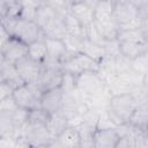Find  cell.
Instances as JSON below:
<instances>
[{
  "instance_id": "cell-1",
  "label": "cell",
  "mask_w": 148,
  "mask_h": 148,
  "mask_svg": "<svg viewBox=\"0 0 148 148\" xmlns=\"http://www.w3.org/2000/svg\"><path fill=\"white\" fill-rule=\"evenodd\" d=\"M139 105L138 99L131 92L111 95L108 103L106 112L116 126L123 123H128L132 113Z\"/></svg>"
},
{
  "instance_id": "cell-2",
  "label": "cell",
  "mask_w": 148,
  "mask_h": 148,
  "mask_svg": "<svg viewBox=\"0 0 148 148\" xmlns=\"http://www.w3.org/2000/svg\"><path fill=\"white\" fill-rule=\"evenodd\" d=\"M99 67L101 66L98 61H96L95 59L88 57L82 52L71 56L60 64V68L62 72L71 73L73 75H79L82 72H87V71L98 72Z\"/></svg>"
},
{
  "instance_id": "cell-3",
  "label": "cell",
  "mask_w": 148,
  "mask_h": 148,
  "mask_svg": "<svg viewBox=\"0 0 148 148\" xmlns=\"http://www.w3.org/2000/svg\"><path fill=\"white\" fill-rule=\"evenodd\" d=\"M12 37H15L23 42L24 44H30L35 40L44 38L42 29L37 25L35 21H28L22 18H16L14 25L10 30Z\"/></svg>"
},
{
  "instance_id": "cell-4",
  "label": "cell",
  "mask_w": 148,
  "mask_h": 148,
  "mask_svg": "<svg viewBox=\"0 0 148 148\" xmlns=\"http://www.w3.org/2000/svg\"><path fill=\"white\" fill-rule=\"evenodd\" d=\"M105 88V82L98 72L87 71L76 75V89L84 98L92 96Z\"/></svg>"
},
{
  "instance_id": "cell-5",
  "label": "cell",
  "mask_w": 148,
  "mask_h": 148,
  "mask_svg": "<svg viewBox=\"0 0 148 148\" xmlns=\"http://www.w3.org/2000/svg\"><path fill=\"white\" fill-rule=\"evenodd\" d=\"M62 74H64V72L61 71L60 66L43 65L38 79L32 83H35L44 92L49 89L60 87L61 80H62Z\"/></svg>"
},
{
  "instance_id": "cell-6",
  "label": "cell",
  "mask_w": 148,
  "mask_h": 148,
  "mask_svg": "<svg viewBox=\"0 0 148 148\" xmlns=\"http://www.w3.org/2000/svg\"><path fill=\"white\" fill-rule=\"evenodd\" d=\"M12 97L14 98L18 108L24 109L27 111H31L34 109L39 108V97L27 83L14 88L12 92Z\"/></svg>"
},
{
  "instance_id": "cell-7",
  "label": "cell",
  "mask_w": 148,
  "mask_h": 148,
  "mask_svg": "<svg viewBox=\"0 0 148 148\" xmlns=\"http://www.w3.org/2000/svg\"><path fill=\"white\" fill-rule=\"evenodd\" d=\"M15 67L24 83H32L38 79L43 65L25 56L15 64Z\"/></svg>"
},
{
  "instance_id": "cell-8",
  "label": "cell",
  "mask_w": 148,
  "mask_h": 148,
  "mask_svg": "<svg viewBox=\"0 0 148 148\" xmlns=\"http://www.w3.org/2000/svg\"><path fill=\"white\" fill-rule=\"evenodd\" d=\"M62 96H64V91L60 87L49 89L42 94L39 99V108L50 116L56 111L60 110Z\"/></svg>"
},
{
  "instance_id": "cell-9",
  "label": "cell",
  "mask_w": 148,
  "mask_h": 148,
  "mask_svg": "<svg viewBox=\"0 0 148 148\" xmlns=\"http://www.w3.org/2000/svg\"><path fill=\"white\" fill-rule=\"evenodd\" d=\"M49 147H67L76 148L81 147V136L75 126L68 125L60 134L51 140Z\"/></svg>"
},
{
  "instance_id": "cell-10",
  "label": "cell",
  "mask_w": 148,
  "mask_h": 148,
  "mask_svg": "<svg viewBox=\"0 0 148 148\" xmlns=\"http://www.w3.org/2000/svg\"><path fill=\"white\" fill-rule=\"evenodd\" d=\"M119 135L116 127L109 128H96L91 136L92 147L96 148H116Z\"/></svg>"
},
{
  "instance_id": "cell-11",
  "label": "cell",
  "mask_w": 148,
  "mask_h": 148,
  "mask_svg": "<svg viewBox=\"0 0 148 148\" xmlns=\"http://www.w3.org/2000/svg\"><path fill=\"white\" fill-rule=\"evenodd\" d=\"M1 52L7 62L15 65L20 59H22L23 57L27 56L28 45L24 44L23 42H21L20 39L12 37L10 40L7 43V45L3 47V50Z\"/></svg>"
},
{
  "instance_id": "cell-12",
  "label": "cell",
  "mask_w": 148,
  "mask_h": 148,
  "mask_svg": "<svg viewBox=\"0 0 148 148\" xmlns=\"http://www.w3.org/2000/svg\"><path fill=\"white\" fill-rule=\"evenodd\" d=\"M68 12L84 27L87 28L89 24L94 22V10L90 9L83 1L73 3L69 6Z\"/></svg>"
},
{
  "instance_id": "cell-13",
  "label": "cell",
  "mask_w": 148,
  "mask_h": 148,
  "mask_svg": "<svg viewBox=\"0 0 148 148\" xmlns=\"http://www.w3.org/2000/svg\"><path fill=\"white\" fill-rule=\"evenodd\" d=\"M118 52L128 60H133L134 58L147 52V43L118 42Z\"/></svg>"
},
{
  "instance_id": "cell-14",
  "label": "cell",
  "mask_w": 148,
  "mask_h": 148,
  "mask_svg": "<svg viewBox=\"0 0 148 148\" xmlns=\"http://www.w3.org/2000/svg\"><path fill=\"white\" fill-rule=\"evenodd\" d=\"M68 125H69L68 118L65 116V113L61 110H58L54 113L49 116L47 128H49V132L52 139H54L58 134H60Z\"/></svg>"
},
{
  "instance_id": "cell-15",
  "label": "cell",
  "mask_w": 148,
  "mask_h": 148,
  "mask_svg": "<svg viewBox=\"0 0 148 148\" xmlns=\"http://www.w3.org/2000/svg\"><path fill=\"white\" fill-rule=\"evenodd\" d=\"M59 14L53 10L50 6H47L46 3H42L39 5V7L37 8L36 15H35V22L37 23V25L43 30H45L51 23L52 21L58 16Z\"/></svg>"
},
{
  "instance_id": "cell-16",
  "label": "cell",
  "mask_w": 148,
  "mask_h": 148,
  "mask_svg": "<svg viewBox=\"0 0 148 148\" xmlns=\"http://www.w3.org/2000/svg\"><path fill=\"white\" fill-rule=\"evenodd\" d=\"M62 20H64L66 35L74 36V37H77L81 39L86 38V28L69 12H66L62 15Z\"/></svg>"
},
{
  "instance_id": "cell-17",
  "label": "cell",
  "mask_w": 148,
  "mask_h": 148,
  "mask_svg": "<svg viewBox=\"0 0 148 148\" xmlns=\"http://www.w3.org/2000/svg\"><path fill=\"white\" fill-rule=\"evenodd\" d=\"M117 42H133V43H147V29H126L119 30L117 35Z\"/></svg>"
},
{
  "instance_id": "cell-18",
  "label": "cell",
  "mask_w": 148,
  "mask_h": 148,
  "mask_svg": "<svg viewBox=\"0 0 148 148\" xmlns=\"http://www.w3.org/2000/svg\"><path fill=\"white\" fill-rule=\"evenodd\" d=\"M80 52L87 54L88 57L95 59L98 62H101L104 59V57L106 56V51H105V49L103 46H101V45H98L96 43H92L91 40H89L87 38L82 39Z\"/></svg>"
},
{
  "instance_id": "cell-19",
  "label": "cell",
  "mask_w": 148,
  "mask_h": 148,
  "mask_svg": "<svg viewBox=\"0 0 148 148\" xmlns=\"http://www.w3.org/2000/svg\"><path fill=\"white\" fill-rule=\"evenodd\" d=\"M1 77H2V81L9 83L13 87V89L21 84H24L23 80L21 79V76L18 75V73L16 71L15 65L9 64L7 61L3 64L2 68H1Z\"/></svg>"
},
{
  "instance_id": "cell-20",
  "label": "cell",
  "mask_w": 148,
  "mask_h": 148,
  "mask_svg": "<svg viewBox=\"0 0 148 148\" xmlns=\"http://www.w3.org/2000/svg\"><path fill=\"white\" fill-rule=\"evenodd\" d=\"M27 56L29 58H31L32 60H35L39 64H43L44 60L46 59V45H45L44 38L28 44Z\"/></svg>"
},
{
  "instance_id": "cell-21",
  "label": "cell",
  "mask_w": 148,
  "mask_h": 148,
  "mask_svg": "<svg viewBox=\"0 0 148 148\" xmlns=\"http://www.w3.org/2000/svg\"><path fill=\"white\" fill-rule=\"evenodd\" d=\"M147 119H148V113H147V102L139 103L134 112L132 113L128 123L132 124L133 126H136L142 130H147Z\"/></svg>"
},
{
  "instance_id": "cell-22",
  "label": "cell",
  "mask_w": 148,
  "mask_h": 148,
  "mask_svg": "<svg viewBox=\"0 0 148 148\" xmlns=\"http://www.w3.org/2000/svg\"><path fill=\"white\" fill-rule=\"evenodd\" d=\"M44 37H50V38H64L66 36V30H65V25H64V20H62V15H58L52 23L45 29L43 30Z\"/></svg>"
},
{
  "instance_id": "cell-23",
  "label": "cell",
  "mask_w": 148,
  "mask_h": 148,
  "mask_svg": "<svg viewBox=\"0 0 148 148\" xmlns=\"http://www.w3.org/2000/svg\"><path fill=\"white\" fill-rule=\"evenodd\" d=\"M20 3H21V10H20L18 18L34 21L37 8L42 3L38 2L37 0H20Z\"/></svg>"
},
{
  "instance_id": "cell-24",
  "label": "cell",
  "mask_w": 148,
  "mask_h": 148,
  "mask_svg": "<svg viewBox=\"0 0 148 148\" xmlns=\"http://www.w3.org/2000/svg\"><path fill=\"white\" fill-rule=\"evenodd\" d=\"M131 69L141 75H146V73H147V52L142 53L141 56L131 60Z\"/></svg>"
},
{
  "instance_id": "cell-25",
  "label": "cell",
  "mask_w": 148,
  "mask_h": 148,
  "mask_svg": "<svg viewBox=\"0 0 148 148\" xmlns=\"http://www.w3.org/2000/svg\"><path fill=\"white\" fill-rule=\"evenodd\" d=\"M45 3L60 15H64L66 12H68L69 8V5L67 3L66 0H46Z\"/></svg>"
},
{
  "instance_id": "cell-26",
  "label": "cell",
  "mask_w": 148,
  "mask_h": 148,
  "mask_svg": "<svg viewBox=\"0 0 148 148\" xmlns=\"http://www.w3.org/2000/svg\"><path fill=\"white\" fill-rule=\"evenodd\" d=\"M17 104L15 103L14 98L10 96L6 97L3 101L0 102V112L1 113H13L17 109Z\"/></svg>"
},
{
  "instance_id": "cell-27",
  "label": "cell",
  "mask_w": 148,
  "mask_h": 148,
  "mask_svg": "<svg viewBox=\"0 0 148 148\" xmlns=\"http://www.w3.org/2000/svg\"><path fill=\"white\" fill-rule=\"evenodd\" d=\"M10 38H12V35L6 29V27L3 25V23L0 21V51L3 50V47L10 40Z\"/></svg>"
},
{
  "instance_id": "cell-28",
  "label": "cell",
  "mask_w": 148,
  "mask_h": 148,
  "mask_svg": "<svg viewBox=\"0 0 148 148\" xmlns=\"http://www.w3.org/2000/svg\"><path fill=\"white\" fill-rule=\"evenodd\" d=\"M12 92H13V87L5 81H0V102L3 101L6 97L10 96Z\"/></svg>"
},
{
  "instance_id": "cell-29",
  "label": "cell",
  "mask_w": 148,
  "mask_h": 148,
  "mask_svg": "<svg viewBox=\"0 0 148 148\" xmlns=\"http://www.w3.org/2000/svg\"><path fill=\"white\" fill-rule=\"evenodd\" d=\"M82 1H83V2H84V3H86L90 9H92V10H94V9H95V7H96V5L98 3V1H99V0H82Z\"/></svg>"
},
{
  "instance_id": "cell-30",
  "label": "cell",
  "mask_w": 148,
  "mask_h": 148,
  "mask_svg": "<svg viewBox=\"0 0 148 148\" xmlns=\"http://www.w3.org/2000/svg\"><path fill=\"white\" fill-rule=\"evenodd\" d=\"M128 1L132 2L134 6H136L138 8L143 7V6H147V0H128Z\"/></svg>"
},
{
  "instance_id": "cell-31",
  "label": "cell",
  "mask_w": 148,
  "mask_h": 148,
  "mask_svg": "<svg viewBox=\"0 0 148 148\" xmlns=\"http://www.w3.org/2000/svg\"><path fill=\"white\" fill-rule=\"evenodd\" d=\"M5 62H6L5 57H3L2 52L0 51V81H2V77H1V68H2V66H3V64H5Z\"/></svg>"
},
{
  "instance_id": "cell-32",
  "label": "cell",
  "mask_w": 148,
  "mask_h": 148,
  "mask_svg": "<svg viewBox=\"0 0 148 148\" xmlns=\"http://www.w3.org/2000/svg\"><path fill=\"white\" fill-rule=\"evenodd\" d=\"M67 1V3L71 6V5H73V3H76V2H80V1H82V0H66Z\"/></svg>"
},
{
  "instance_id": "cell-33",
  "label": "cell",
  "mask_w": 148,
  "mask_h": 148,
  "mask_svg": "<svg viewBox=\"0 0 148 148\" xmlns=\"http://www.w3.org/2000/svg\"><path fill=\"white\" fill-rule=\"evenodd\" d=\"M37 1H38V2H40V3H45V1H46V0H37Z\"/></svg>"
},
{
  "instance_id": "cell-34",
  "label": "cell",
  "mask_w": 148,
  "mask_h": 148,
  "mask_svg": "<svg viewBox=\"0 0 148 148\" xmlns=\"http://www.w3.org/2000/svg\"><path fill=\"white\" fill-rule=\"evenodd\" d=\"M109 1H112V2H116V1H118V0H109Z\"/></svg>"
}]
</instances>
